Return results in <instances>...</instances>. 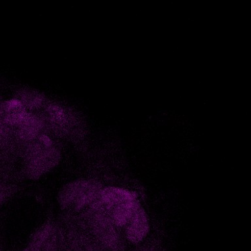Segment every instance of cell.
Wrapping results in <instances>:
<instances>
[{
	"label": "cell",
	"mask_w": 251,
	"mask_h": 251,
	"mask_svg": "<svg viewBox=\"0 0 251 251\" xmlns=\"http://www.w3.org/2000/svg\"><path fill=\"white\" fill-rule=\"evenodd\" d=\"M21 101L24 107L26 109V108L33 109L37 108L43 104V98L40 94L29 91V90H25L21 91L18 94L17 98H16Z\"/></svg>",
	"instance_id": "cell-6"
},
{
	"label": "cell",
	"mask_w": 251,
	"mask_h": 251,
	"mask_svg": "<svg viewBox=\"0 0 251 251\" xmlns=\"http://www.w3.org/2000/svg\"><path fill=\"white\" fill-rule=\"evenodd\" d=\"M59 160L58 151L52 146H45L35 156L27 161V174L31 178L40 177L56 166Z\"/></svg>",
	"instance_id": "cell-1"
},
{
	"label": "cell",
	"mask_w": 251,
	"mask_h": 251,
	"mask_svg": "<svg viewBox=\"0 0 251 251\" xmlns=\"http://www.w3.org/2000/svg\"><path fill=\"white\" fill-rule=\"evenodd\" d=\"M89 180H75L66 184L61 190L58 196V201L62 208L74 205L75 202L88 185Z\"/></svg>",
	"instance_id": "cell-5"
},
{
	"label": "cell",
	"mask_w": 251,
	"mask_h": 251,
	"mask_svg": "<svg viewBox=\"0 0 251 251\" xmlns=\"http://www.w3.org/2000/svg\"><path fill=\"white\" fill-rule=\"evenodd\" d=\"M141 247L136 251H162L160 245L156 243H147L145 245H141Z\"/></svg>",
	"instance_id": "cell-7"
},
{
	"label": "cell",
	"mask_w": 251,
	"mask_h": 251,
	"mask_svg": "<svg viewBox=\"0 0 251 251\" xmlns=\"http://www.w3.org/2000/svg\"><path fill=\"white\" fill-rule=\"evenodd\" d=\"M100 200L104 208L109 212L120 204L139 199L136 192L132 190L117 186H107L101 188Z\"/></svg>",
	"instance_id": "cell-3"
},
{
	"label": "cell",
	"mask_w": 251,
	"mask_h": 251,
	"mask_svg": "<svg viewBox=\"0 0 251 251\" xmlns=\"http://www.w3.org/2000/svg\"><path fill=\"white\" fill-rule=\"evenodd\" d=\"M150 221L146 211L141 207L125 227V237L134 245H141L146 241L150 233Z\"/></svg>",
	"instance_id": "cell-2"
},
{
	"label": "cell",
	"mask_w": 251,
	"mask_h": 251,
	"mask_svg": "<svg viewBox=\"0 0 251 251\" xmlns=\"http://www.w3.org/2000/svg\"><path fill=\"white\" fill-rule=\"evenodd\" d=\"M141 207L142 205L139 200H133L115 206L108 213L117 228H125Z\"/></svg>",
	"instance_id": "cell-4"
}]
</instances>
